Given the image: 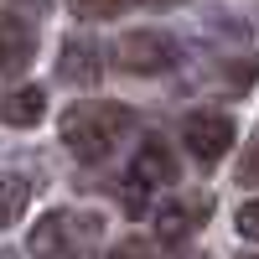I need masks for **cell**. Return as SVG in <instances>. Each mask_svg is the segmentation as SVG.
Listing matches in <instances>:
<instances>
[{
  "label": "cell",
  "mask_w": 259,
  "mask_h": 259,
  "mask_svg": "<svg viewBox=\"0 0 259 259\" xmlns=\"http://www.w3.org/2000/svg\"><path fill=\"white\" fill-rule=\"evenodd\" d=\"M177 182V156H171V145L156 140V135H145L140 150H135V161H130V207H140L156 187H171Z\"/></svg>",
  "instance_id": "obj_4"
},
{
  "label": "cell",
  "mask_w": 259,
  "mask_h": 259,
  "mask_svg": "<svg viewBox=\"0 0 259 259\" xmlns=\"http://www.w3.org/2000/svg\"><path fill=\"white\" fill-rule=\"evenodd\" d=\"M182 140H187V150L202 166H212V161H223L228 150H233V119L223 109H197V114H187Z\"/></svg>",
  "instance_id": "obj_5"
},
{
  "label": "cell",
  "mask_w": 259,
  "mask_h": 259,
  "mask_svg": "<svg viewBox=\"0 0 259 259\" xmlns=\"http://www.w3.org/2000/svg\"><path fill=\"white\" fill-rule=\"evenodd\" d=\"M0 259H16V254H11V249H0Z\"/></svg>",
  "instance_id": "obj_15"
},
{
  "label": "cell",
  "mask_w": 259,
  "mask_h": 259,
  "mask_svg": "<svg viewBox=\"0 0 259 259\" xmlns=\"http://www.w3.org/2000/svg\"><path fill=\"white\" fill-rule=\"evenodd\" d=\"M41 119H47V94H41V89H11L6 99H0V124L31 130Z\"/></svg>",
  "instance_id": "obj_9"
},
{
  "label": "cell",
  "mask_w": 259,
  "mask_h": 259,
  "mask_svg": "<svg viewBox=\"0 0 259 259\" xmlns=\"http://www.w3.org/2000/svg\"><path fill=\"white\" fill-rule=\"evenodd\" d=\"M244 259H249V254H244Z\"/></svg>",
  "instance_id": "obj_16"
},
{
  "label": "cell",
  "mask_w": 259,
  "mask_h": 259,
  "mask_svg": "<svg viewBox=\"0 0 259 259\" xmlns=\"http://www.w3.org/2000/svg\"><path fill=\"white\" fill-rule=\"evenodd\" d=\"M62 130V145L73 150L78 161H109L114 156V145L130 140V130H135V114L124 109V104H109V99H99V104H73L68 114L57 119Z\"/></svg>",
  "instance_id": "obj_1"
},
{
  "label": "cell",
  "mask_w": 259,
  "mask_h": 259,
  "mask_svg": "<svg viewBox=\"0 0 259 259\" xmlns=\"http://www.w3.org/2000/svg\"><path fill=\"white\" fill-rule=\"evenodd\" d=\"M31 202V182L16 177V171H0V228H11Z\"/></svg>",
  "instance_id": "obj_10"
},
{
  "label": "cell",
  "mask_w": 259,
  "mask_h": 259,
  "mask_svg": "<svg viewBox=\"0 0 259 259\" xmlns=\"http://www.w3.org/2000/svg\"><path fill=\"white\" fill-rule=\"evenodd\" d=\"M36 62V31L26 16L0 11V78H16Z\"/></svg>",
  "instance_id": "obj_7"
},
{
  "label": "cell",
  "mask_w": 259,
  "mask_h": 259,
  "mask_svg": "<svg viewBox=\"0 0 259 259\" xmlns=\"http://www.w3.org/2000/svg\"><path fill=\"white\" fill-rule=\"evenodd\" d=\"M239 233H244V239H254V233H259V207H254V202L239 207Z\"/></svg>",
  "instance_id": "obj_12"
},
{
  "label": "cell",
  "mask_w": 259,
  "mask_h": 259,
  "mask_svg": "<svg viewBox=\"0 0 259 259\" xmlns=\"http://www.w3.org/2000/svg\"><path fill=\"white\" fill-rule=\"evenodd\" d=\"M104 239V212L94 207H57L31 228V254L36 259H83Z\"/></svg>",
  "instance_id": "obj_2"
},
{
  "label": "cell",
  "mask_w": 259,
  "mask_h": 259,
  "mask_svg": "<svg viewBox=\"0 0 259 259\" xmlns=\"http://www.w3.org/2000/svg\"><path fill=\"white\" fill-rule=\"evenodd\" d=\"M109 259H150V249H140V244H119Z\"/></svg>",
  "instance_id": "obj_13"
},
{
  "label": "cell",
  "mask_w": 259,
  "mask_h": 259,
  "mask_svg": "<svg viewBox=\"0 0 259 259\" xmlns=\"http://www.w3.org/2000/svg\"><path fill=\"white\" fill-rule=\"evenodd\" d=\"M104 73V62H99V47H89V41H62V57H57V78L62 83H73V89H94Z\"/></svg>",
  "instance_id": "obj_8"
},
{
  "label": "cell",
  "mask_w": 259,
  "mask_h": 259,
  "mask_svg": "<svg viewBox=\"0 0 259 259\" xmlns=\"http://www.w3.org/2000/svg\"><path fill=\"white\" fill-rule=\"evenodd\" d=\"M207 212H212V202L202 197V192H182V197H171V202L156 212V233H161V244H182V239H192V233L202 228Z\"/></svg>",
  "instance_id": "obj_6"
},
{
  "label": "cell",
  "mask_w": 259,
  "mask_h": 259,
  "mask_svg": "<svg viewBox=\"0 0 259 259\" xmlns=\"http://www.w3.org/2000/svg\"><path fill=\"white\" fill-rule=\"evenodd\" d=\"M68 6L78 16H89V21H109V16H124L135 0H68Z\"/></svg>",
  "instance_id": "obj_11"
},
{
  "label": "cell",
  "mask_w": 259,
  "mask_h": 259,
  "mask_svg": "<svg viewBox=\"0 0 259 259\" xmlns=\"http://www.w3.org/2000/svg\"><path fill=\"white\" fill-rule=\"evenodd\" d=\"M150 6H177V0H150Z\"/></svg>",
  "instance_id": "obj_14"
},
{
  "label": "cell",
  "mask_w": 259,
  "mask_h": 259,
  "mask_svg": "<svg viewBox=\"0 0 259 259\" xmlns=\"http://www.w3.org/2000/svg\"><path fill=\"white\" fill-rule=\"evenodd\" d=\"M114 62H119L124 73L150 78V73L177 68V62H182V47H177L166 31H124V36H119V47H114Z\"/></svg>",
  "instance_id": "obj_3"
}]
</instances>
